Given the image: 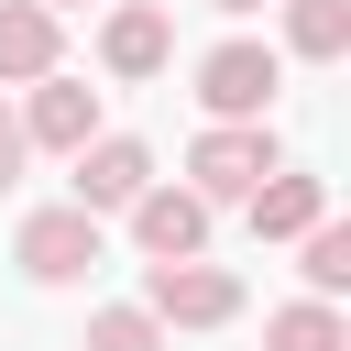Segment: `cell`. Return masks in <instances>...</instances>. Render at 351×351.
Listing matches in <instances>:
<instances>
[{"instance_id":"6da1fadb","label":"cell","mask_w":351,"mask_h":351,"mask_svg":"<svg viewBox=\"0 0 351 351\" xmlns=\"http://www.w3.org/2000/svg\"><path fill=\"white\" fill-rule=\"evenodd\" d=\"M274 165H285V154H274V132H263V121H208V132L186 143V176H197L186 197H208V208H219V197H252Z\"/></svg>"},{"instance_id":"7a4b0ae2","label":"cell","mask_w":351,"mask_h":351,"mask_svg":"<svg viewBox=\"0 0 351 351\" xmlns=\"http://www.w3.org/2000/svg\"><path fill=\"white\" fill-rule=\"evenodd\" d=\"M143 318L154 329H219V318H241V274H219V263H143Z\"/></svg>"},{"instance_id":"3957f363","label":"cell","mask_w":351,"mask_h":351,"mask_svg":"<svg viewBox=\"0 0 351 351\" xmlns=\"http://www.w3.org/2000/svg\"><path fill=\"white\" fill-rule=\"evenodd\" d=\"M274 88H285V55H274V44H219V55H197V110H208V121H263Z\"/></svg>"},{"instance_id":"277c9868","label":"cell","mask_w":351,"mask_h":351,"mask_svg":"<svg viewBox=\"0 0 351 351\" xmlns=\"http://www.w3.org/2000/svg\"><path fill=\"white\" fill-rule=\"evenodd\" d=\"M11 252H22V274H33V285H77V274L99 263V219H88V208H33Z\"/></svg>"},{"instance_id":"5b68a950","label":"cell","mask_w":351,"mask_h":351,"mask_svg":"<svg viewBox=\"0 0 351 351\" xmlns=\"http://www.w3.org/2000/svg\"><path fill=\"white\" fill-rule=\"evenodd\" d=\"M143 186H154V154H143L132 132H110V143H77V197H66V208L99 219V208H132Z\"/></svg>"},{"instance_id":"8992f818","label":"cell","mask_w":351,"mask_h":351,"mask_svg":"<svg viewBox=\"0 0 351 351\" xmlns=\"http://www.w3.org/2000/svg\"><path fill=\"white\" fill-rule=\"evenodd\" d=\"M132 241H143L154 263H197V252H208V197H186V186H143V197H132Z\"/></svg>"},{"instance_id":"52a82bcc","label":"cell","mask_w":351,"mask_h":351,"mask_svg":"<svg viewBox=\"0 0 351 351\" xmlns=\"http://www.w3.org/2000/svg\"><path fill=\"white\" fill-rule=\"evenodd\" d=\"M22 143H44V154H77V143H99V88H77V77H33Z\"/></svg>"},{"instance_id":"ba28073f","label":"cell","mask_w":351,"mask_h":351,"mask_svg":"<svg viewBox=\"0 0 351 351\" xmlns=\"http://www.w3.org/2000/svg\"><path fill=\"white\" fill-rule=\"evenodd\" d=\"M55 55H66V22H55L44 0H0V88L55 77Z\"/></svg>"},{"instance_id":"9c48e42d","label":"cell","mask_w":351,"mask_h":351,"mask_svg":"<svg viewBox=\"0 0 351 351\" xmlns=\"http://www.w3.org/2000/svg\"><path fill=\"white\" fill-rule=\"evenodd\" d=\"M165 55H176V22H165L154 0H121V11L99 22V66H110V77H154Z\"/></svg>"},{"instance_id":"30bf717a","label":"cell","mask_w":351,"mask_h":351,"mask_svg":"<svg viewBox=\"0 0 351 351\" xmlns=\"http://www.w3.org/2000/svg\"><path fill=\"white\" fill-rule=\"evenodd\" d=\"M241 208H252V230H263V241H296V230H318V219H329V186H318V176H296V165H274Z\"/></svg>"},{"instance_id":"8fae6325","label":"cell","mask_w":351,"mask_h":351,"mask_svg":"<svg viewBox=\"0 0 351 351\" xmlns=\"http://www.w3.org/2000/svg\"><path fill=\"white\" fill-rule=\"evenodd\" d=\"M263 351H351V329H340V307H329V296H296V307H274V318H263Z\"/></svg>"},{"instance_id":"7c38bea8","label":"cell","mask_w":351,"mask_h":351,"mask_svg":"<svg viewBox=\"0 0 351 351\" xmlns=\"http://www.w3.org/2000/svg\"><path fill=\"white\" fill-rule=\"evenodd\" d=\"M285 44H296L307 66L351 55V0H285Z\"/></svg>"},{"instance_id":"4fadbf2b","label":"cell","mask_w":351,"mask_h":351,"mask_svg":"<svg viewBox=\"0 0 351 351\" xmlns=\"http://www.w3.org/2000/svg\"><path fill=\"white\" fill-rule=\"evenodd\" d=\"M296 241H307V263H296V274H307L318 296H340V285H351V230H340V219H318V230H296Z\"/></svg>"},{"instance_id":"5bb4252c","label":"cell","mask_w":351,"mask_h":351,"mask_svg":"<svg viewBox=\"0 0 351 351\" xmlns=\"http://www.w3.org/2000/svg\"><path fill=\"white\" fill-rule=\"evenodd\" d=\"M88 351H165V329H154L143 307H99V318H88Z\"/></svg>"},{"instance_id":"9a60e30c","label":"cell","mask_w":351,"mask_h":351,"mask_svg":"<svg viewBox=\"0 0 351 351\" xmlns=\"http://www.w3.org/2000/svg\"><path fill=\"white\" fill-rule=\"evenodd\" d=\"M22 154H33V143H22V121H11V110H0V186H11V176H22Z\"/></svg>"},{"instance_id":"2e32d148","label":"cell","mask_w":351,"mask_h":351,"mask_svg":"<svg viewBox=\"0 0 351 351\" xmlns=\"http://www.w3.org/2000/svg\"><path fill=\"white\" fill-rule=\"evenodd\" d=\"M44 11H55V22H66V11H88V0H44Z\"/></svg>"},{"instance_id":"e0dca14e","label":"cell","mask_w":351,"mask_h":351,"mask_svg":"<svg viewBox=\"0 0 351 351\" xmlns=\"http://www.w3.org/2000/svg\"><path fill=\"white\" fill-rule=\"evenodd\" d=\"M208 11H263V0H208Z\"/></svg>"}]
</instances>
